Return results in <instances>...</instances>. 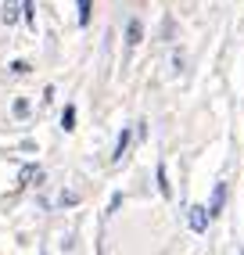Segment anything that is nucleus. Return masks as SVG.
<instances>
[{"mask_svg":"<svg viewBox=\"0 0 244 255\" xmlns=\"http://www.w3.org/2000/svg\"><path fill=\"white\" fill-rule=\"evenodd\" d=\"M158 191H162V198H172V187H169V176H165V162H158Z\"/></svg>","mask_w":244,"mask_h":255,"instance_id":"7","label":"nucleus"},{"mask_svg":"<svg viewBox=\"0 0 244 255\" xmlns=\"http://www.w3.org/2000/svg\"><path fill=\"white\" fill-rule=\"evenodd\" d=\"M190 230H194V234L208 230V209L205 205H190Z\"/></svg>","mask_w":244,"mask_h":255,"instance_id":"2","label":"nucleus"},{"mask_svg":"<svg viewBox=\"0 0 244 255\" xmlns=\"http://www.w3.org/2000/svg\"><path fill=\"white\" fill-rule=\"evenodd\" d=\"M61 129H65V133L76 129V108H72V105H65V112H61Z\"/></svg>","mask_w":244,"mask_h":255,"instance_id":"6","label":"nucleus"},{"mask_svg":"<svg viewBox=\"0 0 244 255\" xmlns=\"http://www.w3.org/2000/svg\"><path fill=\"white\" fill-rule=\"evenodd\" d=\"M32 4H36V0H22V11H25V22L29 25L36 22V7H32Z\"/></svg>","mask_w":244,"mask_h":255,"instance_id":"11","label":"nucleus"},{"mask_svg":"<svg viewBox=\"0 0 244 255\" xmlns=\"http://www.w3.org/2000/svg\"><path fill=\"white\" fill-rule=\"evenodd\" d=\"M241 255H244V252H241Z\"/></svg>","mask_w":244,"mask_h":255,"instance_id":"13","label":"nucleus"},{"mask_svg":"<svg viewBox=\"0 0 244 255\" xmlns=\"http://www.w3.org/2000/svg\"><path fill=\"white\" fill-rule=\"evenodd\" d=\"M40 176H43V173H40V165H25L22 173H18V180H22V183H32V180H40Z\"/></svg>","mask_w":244,"mask_h":255,"instance_id":"9","label":"nucleus"},{"mask_svg":"<svg viewBox=\"0 0 244 255\" xmlns=\"http://www.w3.org/2000/svg\"><path fill=\"white\" fill-rule=\"evenodd\" d=\"M129 137H133V129H122V133H119L115 151H112V162H122V158H126V151H129Z\"/></svg>","mask_w":244,"mask_h":255,"instance_id":"3","label":"nucleus"},{"mask_svg":"<svg viewBox=\"0 0 244 255\" xmlns=\"http://www.w3.org/2000/svg\"><path fill=\"white\" fill-rule=\"evenodd\" d=\"M11 72H14V76H29V61H22V58L11 61Z\"/></svg>","mask_w":244,"mask_h":255,"instance_id":"12","label":"nucleus"},{"mask_svg":"<svg viewBox=\"0 0 244 255\" xmlns=\"http://www.w3.org/2000/svg\"><path fill=\"white\" fill-rule=\"evenodd\" d=\"M11 112H14V119H29V112H32V105H29V101H25V97H18V101H14V105H11Z\"/></svg>","mask_w":244,"mask_h":255,"instance_id":"8","label":"nucleus"},{"mask_svg":"<svg viewBox=\"0 0 244 255\" xmlns=\"http://www.w3.org/2000/svg\"><path fill=\"white\" fill-rule=\"evenodd\" d=\"M90 4H94V0H76V7H79V25H90Z\"/></svg>","mask_w":244,"mask_h":255,"instance_id":"10","label":"nucleus"},{"mask_svg":"<svg viewBox=\"0 0 244 255\" xmlns=\"http://www.w3.org/2000/svg\"><path fill=\"white\" fill-rule=\"evenodd\" d=\"M140 36H144V22L140 18H129V25H126V47H136Z\"/></svg>","mask_w":244,"mask_h":255,"instance_id":"4","label":"nucleus"},{"mask_svg":"<svg viewBox=\"0 0 244 255\" xmlns=\"http://www.w3.org/2000/svg\"><path fill=\"white\" fill-rule=\"evenodd\" d=\"M0 18H4V25H14V22H18V0H4Z\"/></svg>","mask_w":244,"mask_h":255,"instance_id":"5","label":"nucleus"},{"mask_svg":"<svg viewBox=\"0 0 244 255\" xmlns=\"http://www.w3.org/2000/svg\"><path fill=\"white\" fill-rule=\"evenodd\" d=\"M223 205H226V183L219 180V183H216V191H212V201L205 205V209H208V219H216V216L223 212Z\"/></svg>","mask_w":244,"mask_h":255,"instance_id":"1","label":"nucleus"}]
</instances>
